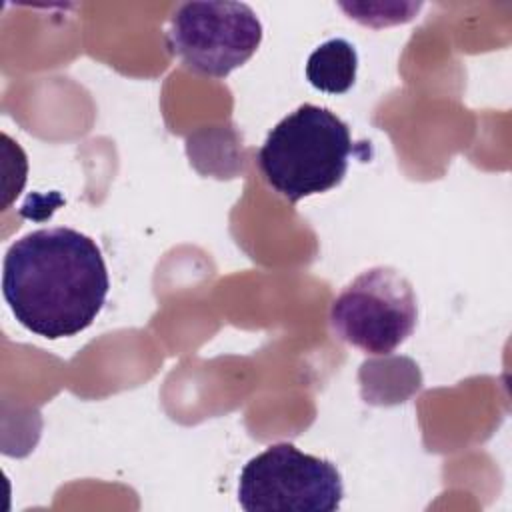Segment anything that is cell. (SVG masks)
<instances>
[{
  "mask_svg": "<svg viewBox=\"0 0 512 512\" xmlns=\"http://www.w3.org/2000/svg\"><path fill=\"white\" fill-rule=\"evenodd\" d=\"M108 290L98 244L74 228L28 232L4 256V300L26 330L48 340L86 330L100 314Z\"/></svg>",
  "mask_w": 512,
  "mask_h": 512,
  "instance_id": "cell-1",
  "label": "cell"
},
{
  "mask_svg": "<svg viewBox=\"0 0 512 512\" xmlns=\"http://www.w3.org/2000/svg\"><path fill=\"white\" fill-rule=\"evenodd\" d=\"M358 70L356 48L344 38L322 42L306 62L308 82L328 94H344L354 86Z\"/></svg>",
  "mask_w": 512,
  "mask_h": 512,
  "instance_id": "cell-6",
  "label": "cell"
},
{
  "mask_svg": "<svg viewBox=\"0 0 512 512\" xmlns=\"http://www.w3.org/2000/svg\"><path fill=\"white\" fill-rule=\"evenodd\" d=\"M352 154L348 124L324 106L302 104L268 132L258 168L272 190L298 202L338 186Z\"/></svg>",
  "mask_w": 512,
  "mask_h": 512,
  "instance_id": "cell-2",
  "label": "cell"
},
{
  "mask_svg": "<svg viewBox=\"0 0 512 512\" xmlns=\"http://www.w3.org/2000/svg\"><path fill=\"white\" fill-rule=\"evenodd\" d=\"M262 42V24L244 2L180 4L166 30L168 50L194 74L222 80L246 64Z\"/></svg>",
  "mask_w": 512,
  "mask_h": 512,
  "instance_id": "cell-5",
  "label": "cell"
},
{
  "mask_svg": "<svg viewBox=\"0 0 512 512\" xmlns=\"http://www.w3.org/2000/svg\"><path fill=\"white\" fill-rule=\"evenodd\" d=\"M328 320L342 342L366 354L384 356L414 332L418 302L402 272L374 266L342 288L332 300Z\"/></svg>",
  "mask_w": 512,
  "mask_h": 512,
  "instance_id": "cell-3",
  "label": "cell"
},
{
  "mask_svg": "<svg viewBox=\"0 0 512 512\" xmlns=\"http://www.w3.org/2000/svg\"><path fill=\"white\" fill-rule=\"evenodd\" d=\"M342 496L336 464L288 442L248 460L238 480V502L246 512H334Z\"/></svg>",
  "mask_w": 512,
  "mask_h": 512,
  "instance_id": "cell-4",
  "label": "cell"
}]
</instances>
